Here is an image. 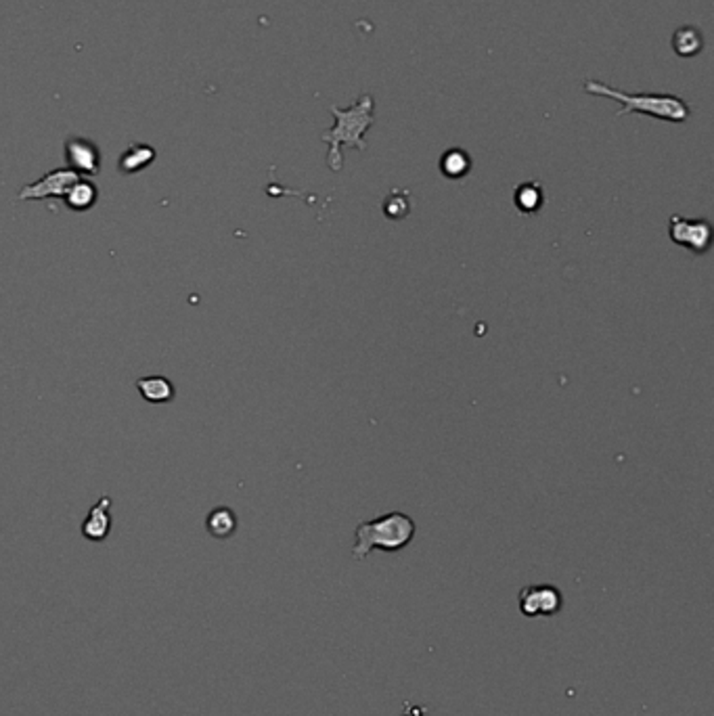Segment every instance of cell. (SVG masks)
<instances>
[{
  "label": "cell",
  "instance_id": "obj_10",
  "mask_svg": "<svg viewBox=\"0 0 714 716\" xmlns=\"http://www.w3.org/2000/svg\"><path fill=\"white\" fill-rule=\"evenodd\" d=\"M136 390L147 402H153V405H166L174 399V386L172 382H168L166 377L152 375V377H141L136 379Z\"/></svg>",
  "mask_w": 714,
  "mask_h": 716
},
{
  "label": "cell",
  "instance_id": "obj_5",
  "mask_svg": "<svg viewBox=\"0 0 714 716\" xmlns=\"http://www.w3.org/2000/svg\"><path fill=\"white\" fill-rule=\"evenodd\" d=\"M518 605L526 618H551L562 612L563 595L555 585H528L518 595Z\"/></svg>",
  "mask_w": 714,
  "mask_h": 716
},
{
  "label": "cell",
  "instance_id": "obj_13",
  "mask_svg": "<svg viewBox=\"0 0 714 716\" xmlns=\"http://www.w3.org/2000/svg\"><path fill=\"white\" fill-rule=\"evenodd\" d=\"M63 200L68 203V208L74 210V212H86V210H91L94 203H97V186L88 183V180L80 178L70 186L68 195H65Z\"/></svg>",
  "mask_w": 714,
  "mask_h": 716
},
{
  "label": "cell",
  "instance_id": "obj_8",
  "mask_svg": "<svg viewBox=\"0 0 714 716\" xmlns=\"http://www.w3.org/2000/svg\"><path fill=\"white\" fill-rule=\"evenodd\" d=\"M111 497H101L97 505H93L91 511H88L86 520L82 522V537L93 540V543H99V540H105L107 534L111 531Z\"/></svg>",
  "mask_w": 714,
  "mask_h": 716
},
{
  "label": "cell",
  "instance_id": "obj_7",
  "mask_svg": "<svg viewBox=\"0 0 714 716\" xmlns=\"http://www.w3.org/2000/svg\"><path fill=\"white\" fill-rule=\"evenodd\" d=\"M65 158L71 170L78 174H94L99 172V149L86 138H70L65 143Z\"/></svg>",
  "mask_w": 714,
  "mask_h": 716
},
{
  "label": "cell",
  "instance_id": "obj_1",
  "mask_svg": "<svg viewBox=\"0 0 714 716\" xmlns=\"http://www.w3.org/2000/svg\"><path fill=\"white\" fill-rule=\"evenodd\" d=\"M583 90L593 97H603L618 101L622 110L616 113L618 118L627 113H644V116L664 119V122L683 124L692 116V107L683 101L679 95L669 93H624L620 88L608 86L599 80H585Z\"/></svg>",
  "mask_w": 714,
  "mask_h": 716
},
{
  "label": "cell",
  "instance_id": "obj_4",
  "mask_svg": "<svg viewBox=\"0 0 714 716\" xmlns=\"http://www.w3.org/2000/svg\"><path fill=\"white\" fill-rule=\"evenodd\" d=\"M669 237L695 256H704L712 248V225L708 218H685L673 214L669 218Z\"/></svg>",
  "mask_w": 714,
  "mask_h": 716
},
{
  "label": "cell",
  "instance_id": "obj_16",
  "mask_svg": "<svg viewBox=\"0 0 714 716\" xmlns=\"http://www.w3.org/2000/svg\"><path fill=\"white\" fill-rule=\"evenodd\" d=\"M383 212L392 220L405 218L411 212V195L405 189L390 191V195L383 200Z\"/></svg>",
  "mask_w": 714,
  "mask_h": 716
},
{
  "label": "cell",
  "instance_id": "obj_15",
  "mask_svg": "<svg viewBox=\"0 0 714 716\" xmlns=\"http://www.w3.org/2000/svg\"><path fill=\"white\" fill-rule=\"evenodd\" d=\"M155 160V152L152 147L147 145H132L128 152L122 155V160H119L118 168L122 170L124 174H135L143 170V168H147L152 161Z\"/></svg>",
  "mask_w": 714,
  "mask_h": 716
},
{
  "label": "cell",
  "instance_id": "obj_11",
  "mask_svg": "<svg viewBox=\"0 0 714 716\" xmlns=\"http://www.w3.org/2000/svg\"><path fill=\"white\" fill-rule=\"evenodd\" d=\"M206 531L214 539H231L237 531V515L229 507H216L206 517Z\"/></svg>",
  "mask_w": 714,
  "mask_h": 716
},
{
  "label": "cell",
  "instance_id": "obj_14",
  "mask_svg": "<svg viewBox=\"0 0 714 716\" xmlns=\"http://www.w3.org/2000/svg\"><path fill=\"white\" fill-rule=\"evenodd\" d=\"M673 49L679 57H695L704 49V38H702L700 29L685 26L679 28L673 34Z\"/></svg>",
  "mask_w": 714,
  "mask_h": 716
},
{
  "label": "cell",
  "instance_id": "obj_6",
  "mask_svg": "<svg viewBox=\"0 0 714 716\" xmlns=\"http://www.w3.org/2000/svg\"><path fill=\"white\" fill-rule=\"evenodd\" d=\"M76 180H80V174L71 170V168L53 170L49 174H45V178H40L38 183L23 186L20 191V200L40 202V200H49V197H65L68 195L70 186L74 185Z\"/></svg>",
  "mask_w": 714,
  "mask_h": 716
},
{
  "label": "cell",
  "instance_id": "obj_9",
  "mask_svg": "<svg viewBox=\"0 0 714 716\" xmlns=\"http://www.w3.org/2000/svg\"><path fill=\"white\" fill-rule=\"evenodd\" d=\"M545 200H547V195H545L543 185L538 180H526L513 191V203L520 214H537L545 206Z\"/></svg>",
  "mask_w": 714,
  "mask_h": 716
},
{
  "label": "cell",
  "instance_id": "obj_3",
  "mask_svg": "<svg viewBox=\"0 0 714 716\" xmlns=\"http://www.w3.org/2000/svg\"><path fill=\"white\" fill-rule=\"evenodd\" d=\"M415 539V522L403 511H390L375 520L361 522L354 531V559H367L371 551H403Z\"/></svg>",
  "mask_w": 714,
  "mask_h": 716
},
{
  "label": "cell",
  "instance_id": "obj_2",
  "mask_svg": "<svg viewBox=\"0 0 714 716\" xmlns=\"http://www.w3.org/2000/svg\"><path fill=\"white\" fill-rule=\"evenodd\" d=\"M373 107L375 101L371 95H361V97L357 99V103L346 107V110H340L338 105L329 107V111H332L335 118V126L332 130H327L321 138L329 145L327 166L332 168L333 172H340L341 166H344L341 147L344 145L354 147L358 149V152H365V149H367L365 135H367V130L375 122Z\"/></svg>",
  "mask_w": 714,
  "mask_h": 716
},
{
  "label": "cell",
  "instance_id": "obj_12",
  "mask_svg": "<svg viewBox=\"0 0 714 716\" xmlns=\"http://www.w3.org/2000/svg\"><path fill=\"white\" fill-rule=\"evenodd\" d=\"M472 155L461 147H451L448 152L442 153L440 158V172L447 178L459 180L465 178L472 170Z\"/></svg>",
  "mask_w": 714,
  "mask_h": 716
}]
</instances>
